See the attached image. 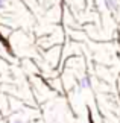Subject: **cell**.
Segmentation results:
<instances>
[{
  "label": "cell",
  "mask_w": 120,
  "mask_h": 123,
  "mask_svg": "<svg viewBox=\"0 0 120 123\" xmlns=\"http://www.w3.org/2000/svg\"><path fill=\"white\" fill-rule=\"evenodd\" d=\"M12 123H25L21 119H15V120H12Z\"/></svg>",
  "instance_id": "4"
},
{
  "label": "cell",
  "mask_w": 120,
  "mask_h": 123,
  "mask_svg": "<svg viewBox=\"0 0 120 123\" xmlns=\"http://www.w3.org/2000/svg\"><path fill=\"white\" fill-rule=\"evenodd\" d=\"M79 88H82V90L91 88V78H90V76H84V78L79 81Z\"/></svg>",
  "instance_id": "1"
},
{
  "label": "cell",
  "mask_w": 120,
  "mask_h": 123,
  "mask_svg": "<svg viewBox=\"0 0 120 123\" xmlns=\"http://www.w3.org/2000/svg\"><path fill=\"white\" fill-rule=\"evenodd\" d=\"M105 3H107V8L111 9V11H117V9H119L117 0H105Z\"/></svg>",
  "instance_id": "2"
},
{
  "label": "cell",
  "mask_w": 120,
  "mask_h": 123,
  "mask_svg": "<svg viewBox=\"0 0 120 123\" xmlns=\"http://www.w3.org/2000/svg\"><path fill=\"white\" fill-rule=\"evenodd\" d=\"M6 8V0H0V9Z\"/></svg>",
  "instance_id": "3"
}]
</instances>
